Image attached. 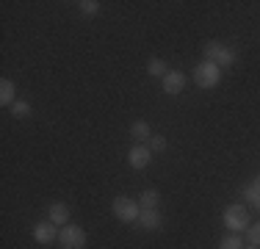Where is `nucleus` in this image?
<instances>
[{
    "label": "nucleus",
    "instance_id": "4",
    "mask_svg": "<svg viewBox=\"0 0 260 249\" xmlns=\"http://www.w3.org/2000/svg\"><path fill=\"white\" fill-rule=\"evenodd\" d=\"M58 244L61 249H83L86 246V230L78 224H64L58 233Z\"/></svg>",
    "mask_w": 260,
    "mask_h": 249
},
{
    "label": "nucleus",
    "instance_id": "8",
    "mask_svg": "<svg viewBox=\"0 0 260 249\" xmlns=\"http://www.w3.org/2000/svg\"><path fill=\"white\" fill-rule=\"evenodd\" d=\"M160 83H164L166 95H180V91L185 89V75L177 72V70H169V72L164 75V80H160Z\"/></svg>",
    "mask_w": 260,
    "mask_h": 249
},
{
    "label": "nucleus",
    "instance_id": "13",
    "mask_svg": "<svg viewBox=\"0 0 260 249\" xmlns=\"http://www.w3.org/2000/svg\"><path fill=\"white\" fill-rule=\"evenodd\" d=\"M158 202H160V194H158L155 189L141 191V197H139V205H141V208H158Z\"/></svg>",
    "mask_w": 260,
    "mask_h": 249
},
{
    "label": "nucleus",
    "instance_id": "12",
    "mask_svg": "<svg viewBox=\"0 0 260 249\" xmlns=\"http://www.w3.org/2000/svg\"><path fill=\"white\" fill-rule=\"evenodd\" d=\"M130 139H136V141H147V139H152V130H150V124L147 122H133L130 124Z\"/></svg>",
    "mask_w": 260,
    "mask_h": 249
},
{
    "label": "nucleus",
    "instance_id": "16",
    "mask_svg": "<svg viewBox=\"0 0 260 249\" xmlns=\"http://www.w3.org/2000/svg\"><path fill=\"white\" fill-rule=\"evenodd\" d=\"M244 199H246L249 205H255V208L260 210V185H255V183L246 185V189H244Z\"/></svg>",
    "mask_w": 260,
    "mask_h": 249
},
{
    "label": "nucleus",
    "instance_id": "9",
    "mask_svg": "<svg viewBox=\"0 0 260 249\" xmlns=\"http://www.w3.org/2000/svg\"><path fill=\"white\" fill-rule=\"evenodd\" d=\"M160 213H158V208H141V213H139V227L141 230H158L160 227Z\"/></svg>",
    "mask_w": 260,
    "mask_h": 249
},
{
    "label": "nucleus",
    "instance_id": "10",
    "mask_svg": "<svg viewBox=\"0 0 260 249\" xmlns=\"http://www.w3.org/2000/svg\"><path fill=\"white\" fill-rule=\"evenodd\" d=\"M0 103H3V105H14L17 103V86H14V80H9V78L0 80Z\"/></svg>",
    "mask_w": 260,
    "mask_h": 249
},
{
    "label": "nucleus",
    "instance_id": "6",
    "mask_svg": "<svg viewBox=\"0 0 260 249\" xmlns=\"http://www.w3.org/2000/svg\"><path fill=\"white\" fill-rule=\"evenodd\" d=\"M127 161H130L133 169H144V166H150V161H152V149L147 144H136V147H130Z\"/></svg>",
    "mask_w": 260,
    "mask_h": 249
},
{
    "label": "nucleus",
    "instance_id": "7",
    "mask_svg": "<svg viewBox=\"0 0 260 249\" xmlns=\"http://www.w3.org/2000/svg\"><path fill=\"white\" fill-rule=\"evenodd\" d=\"M55 227H58V224H53L50 219L34 224V238L39 241V244H53V241H58V230Z\"/></svg>",
    "mask_w": 260,
    "mask_h": 249
},
{
    "label": "nucleus",
    "instance_id": "20",
    "mask_svg": "<svg viewBox=\"0 0 260 249\" xmlns=\"http://www.w3.org/2000/svg\"><path fill=\"white\" fill-rule=\"evenodd\" d=\"M150 149H152V152H164V149H166V139H164V136H158V133H152Z\"/></svg>",
    "mask_w": 260,
    "mask_h": 249
},
{
    "label": "nucleus",
    "instance_id": "1",
    "mask_svg": "<svg viewBox=\"0 0 260 249\" xmlns=\"http://www.w3.org/2000/svg\"><path fill=\"white\" fill-rule=\"evenodd\" d=\"M202 53H205V61L216 64L219 70H224V67H233V64H235V55H238L230 45H221V42H208Z\"/></svg>",
    "mask_w": 260,
    "mask_h": 249
},
{
    "label": "nucleus",
    "instance_id": "5",
    "mask_svg": "<svg viewBox=\"0 0 260 249\" xmlns=\"http://www.w3.org/2000/svg\"><path fill=\"white\" fill-rule=\"evenodd\" d=\"M224 227L230 230V233H241V230L249 227V213H246L244 205H230V208L224 210Z\"/></svg>",
    "mask_w": 260,
    "mask_h": 249
},
{
    "label": "nucleus",
    "instance_id": "19",
    "mask_svg": "<svg viewBox=\"0 0 260 249\" xmlns=\"http://www.w3.org/2000/svg\"><path fill=\"white\" fill-rule=\"evenodd\" d=\"M246 238H249L252 246H260V222L252 224V227H246Z\"/></svg>",
    "mask_w": 260,
    "mask_h": 249
},
{
    "label": "nucleus",
    "instance_id": "17",
    "mask_svg": "<svg viewBox=\"0 0 260 249\" xmlns=\"http://www.w3.org/2000/svg\"><path fill=\"white\" fill-rule=\"evenodd\" d=\"M11 114H14L17 119H25V116H30V103H25V100H17V103L11 105Z\"/></svg>",
    "mask_w": 260,
    "mask_h": 249
},
{
    "label": "nucleus",
    "instance_id": "21",
    "mask_svg": "<svg viewBox=\"0 0 260 249\" xmlns=\"http://www.w3.org/2000/svg\"><path fill=\"white\" fill-rule=\"evenodd\" d=\"M255 185H260V174H257V177H255Z\"/></svg>",
    "mask_w": 260,
    "mask_h": 249
},
{
    "label": "nucleus",
    "instance_id": "15",
    "mask_svg": "<svg viewBox=\"0 0 260 249\" xmlns=\"http://www.w3.org/2000/svg\"><path fill=\"white\" fill-rule=\"evenodd\" d=\"M219 249H244V241H241L238 233H230L219 241Z\"/></svg>",
    "mask_w": 260,
    "mask_h": 249
},
{
    "label": "nucleus",
    "instance_id": "22",
    "mask_svg": "<svg viewBox=\"0 0 260 249\" xmlns=\"http://www.w3.org/2000/svg\"><path fill=\"white\" fill-rule=\"evenodd\" d=\"M249 249H260V246H249Z\"/></svg>",
    "mask_w": 260,
    "mask_h": 249
},
{
    "label": "nucleus",
    "instance_id": "2",
    "mask_svg": "<svg viewBox=\"0 0 260 249\" xmlns=\"http://www.w3.org/2000/svg\"><path fill=\"white\" fill-rule=\"evenodd\" d=\"M111 210H114V216L119 222H139V213H141V205L136 202V199H130V197H116L114 202H111Z\"/></svg>",
    "mask_w": 260,
    "mask_h": 249
},
{
    "label": "nucleus",
    "instance_id": "3",
    "mask_svg": "<svg viewBox=\"0 0 260 249\" xmlns=\"http://www.w3.org/2000/svg\"><path fill=\"white\" fill-rule=\"evenodd\" d=\"M219 80H221V70H219L216 64L202 61V64L194 67V83L200 86V89H213Z\"/></svg>",
    "mask_w": 260,
    "mask_h": 249
},
{
    "label": "nucleus",
    "instance_id": "18",
    "mask_svg": "<svg viewBox=\"0 0 260 249\" xmlns=\"http://www.w3.org/2000/svg\"><path fill=\"white\" fill-rule=\"evenodd\" d=\"M80 14H86V17H94L97 11H100V3L97 0H80Z\"/></svg>",
    "mask_w": 260,
    "mask_h": 249
},
{
    "label": "nucleus",
    "instance_id": "11",
    "mask_svg": "<svg viewBox=\"0 0 260 249\" xmlns=\"http://www.w3.org/2000/svg\"><path fill=\"white\" fill-rule=\"evenodd\" d=\"M50 222L58 224V227L70 224V208H67L64 202H53V205H50Z\"/></svg>",
    "mask_w": 260,
    "mask_h": 249
},
{
    "label": "nucleus",
    "instance_id": "14",
    "mask_svg": "<svg viewBox=\"0 0 260 249\" xmlns=\"http://www.w3.org/2000/svg\"><path fill=\"white\" fill-rule=\"evenodd\" d=\"M147 72H150L152 78H164L169 70H166V61L164 58H150V61H147Z\"/></svg>",
    "mask_w": 260,
    "mask_h": 249
}]
</instances>
